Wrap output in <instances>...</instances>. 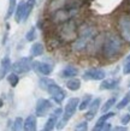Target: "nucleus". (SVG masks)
<instances>
[{
	"mask_svg": "<svg viewBox=\"0 0 130 131\" xmlns=\"http://www.w3.org/2000/svg\"><path fill=\"white\" fill-rule=\"evenodd\" d=\"M121 123L122 125H128L130 123V113H125L121 117Z\"/></svg>",
	"mask_w": 130,
	"mask_h": 131,
	"instance_id": "nucleus-33",
	"label": "nucleus"
},
{
	"mask_svg": "<svg viewBox=\"0 0 130 131\" xmlns=\"http://www.w3.org/2000/svg\"><path fill=\"white\" fill-rule=\"evenodd\" d=\"M66 88L71 91H77L81 88V80L76 77H71L70 80L66 82Z\"/></svg>",
	"mask_w": 130,
	"mask_h": 131,
	"instance_id": "nucleus-22",
	"label": "nucleus"
},
{
	"mask_svg": "<svg viewBox=\"0 0 130 131\" xmlns=\"http://www.w3.org/2000/svg\"><path fill=\"white\" fill-rule=\"evenodd\" d=\"M36 125H37V120H36V115H28L27 119L24 120L23 129L25 131H35Z\"/></svg>",
	"mask_w": 130,
	"mask_h": 131,
	"instance_id": "nucleus-18",
	"label": "nucleus"
},
{
	"mask_svg": "<svg viewBox=\"0 0 130 131\" xmlns=\"http://www.w3.org/2000/svg\"><path fill=\"white\" fill-rule=\"evenodd\" d=\"M11 65H12L11 60H10V58L7 56L1 59V63H0V81L6 77L8 71L11 70Z\"/></svg>",
	"mask_w": 130,
	"mask_h": 131,
	"instance_id": "nucleus-16",
	"label": "nucleus"
},
{
	"mask_svg": "<svg viewBox=\"0 0 130 131\" xmlns=\"http://www.w3.org/2000/svg\"><path fill=\"white\" fill-rule=\"evenodd\" d=\"M7 81H8V83H10V85L12 88H15L18 84V82H19V77H18V75H17L16 72L12 71L10 75H7Z\"/></svg>",
	"mask_w": 130,
	"mask_h": 131,
	"instance_id": "nucleus-28",
	"label": "nucleus"
},
{
	"mask_svg": "<svg viewBox=\"0 0 130 131\" xmlns=\"http://www.w3.org/2000/svg\"><path fill=\"white\" fill-rule=\"evenodd\" d=\"M129 103H130V91L126 93L125 95L123 96L122 100H121L118 103H116V108H117V110H123V108H125L126 106H129Z\"/></svg>",
	"mask_w": 130,
	"mask_h": 131,
	"instance_id": "nucleus-25",
	"label": "nucleus"
},
{
	"mask_svg": "<svg viewBox=\"0 0 130 131\" xmlns=\"http://www.w3.org/2000/svg\"><path fill=\"white\" fill-rule=\"evenodd\" d=\"M46 91L51 95L52 99L54 100V102H57L58 105H60V103L65 100V97H66L65 90H64L60 85H58V84L55 83L54 81H53L52 83L48 84V87L46 88Z\"/></svg>",
	"mask_w": 130,
	"mask_h": 131,
	"instance_id": "nucleus-8",
	"label": "nucleus"
},
{
	"mask_svg": "<svg viewBox=\"0 0 130 131\" xmlns=\"http://www.w3.org/2000/svg\"><path fill=\"white\" fill-rule=\"evenodd\" d=\"M96 37V28L92 24H83L81 28H78V32L76 39L72 42V51L74 52H83L89 47V45L95 40Z\"/></svg>",
	"mask_w": 130,
	"mask_h": 131,
	"instance_id": "nucleus-2",
	"label": "nucleus"
},
{
	"mask_svg": "<svg viewBox=\"0 0 130 131\" xmlns=\"http://www.w3.org/2000/svg\"><path fill=\"white\" fill-rule=\"evenodd\" d=\"M116 27L118 30V35L123 41L130 43V13L121 12L116 19Z\"/></svg>",
	"mask_w": 130,
	"mask_h": 131,
	"instance_id": "nucleus-5",
	"label": "nucleus"
},
{
	"mask_svg": "<svg viewBox=\"0 0 130 131\" xmlns=\"http://www.w3.org/2000/svg\"><path fill=\"white\" fill-rule=\"evenodd\" d=\"M43 52H45V47H43V45L41 43V42H35V43H33L32 48H30V54H32V57L42 56Z\"/></svg>",
	"mask_w": 130,
	"mask_h": 131,
	"instance_id": "nucleus-21",
	"label": "nucleus"
},
{
	"mask_svg": "<svg viewBox=\"0 0 130 131\" xmlns=\"http://www.w3.org/2000/svg\"><path fill=\"white\" fill-rule=\"evenodd\" d=\"M16 6H17V0H10L8 1V8H7V12H6V16H5V19H8L15 13Z\"/></svg>",
	"mask_w": 130,
	"mask_h": 131,
	"instance_id": "nucleus-27",
	"label": "nucleus"
},
{
	"mask_svg": "<svg viewBox=\"0 0 130 131\" xmlns=\"http://www.w3.org/2000/svg\"><path fill=\"white\" fill-rule=\"evenodd\" d=\"M116 103H117V96H112L110 99H107L106 101H105V103L101 106V112H103V113L108 112L113 106H116Z\"/></svg>",
	"mask_w": 130,
	"mask_h": 131,
	"instance_id": "nucleus-24",
	"label": "nucleus"
},
{
	"mask_svg": "<svg viewBox=\"0 0 130 131\" xmlns=\"http://www.w3.org/2000/svg\"><path fill=\"white\" fill-rule=\"evenodd\" d=\"M112 129V126H111V124L110 123H105L104 124V126H103V129H101V131H106V130H111Z\"/></svg>",
	"mask_w": 130,
	"mask_h": 131,
	"instance_id": "nucleus-35",
	"label": "nucleus"
},
{
	"mask_svg": "<svg viewBox=\"0 0 130 131\" xmlns=\"http://www.w3.org/2000/svg\"><path fill=\"white\" fill-rule=\"evenodd\" d=\"M78 69L76 68V66H72V65H69L66 68H64L60 72V76L63 77V78H71V77H76V76L78 75Z\"/></svg>",
	"mask_w": 130,
	"mask_h": 131,
	"instance_id": "nucleus-19",
	"label": "nucleus"
},
{
	"mask_svg": "<svg viewBox=\"0 0 130 131\" xmlns=\"http://www.w3.org/2000/svg\"><path fill=\"white\" fill-rule=\"evenodd\" d=\"M32 69L36 70L43 76H49L53 71V66L48 63H43V61H33Z\"/></svg>",
	"mask_w": 130,
	"mask_h": 131,
	"instance_id": "nucleus-14",
	"label": "nucleus"
},
{
	"mask_svg": "<svg viewBox=\"0 0 130 131\" xmlns=\"http://www.w3.org/2000/svg\"><path fill=\"white\" fill-rule=\"evenodd\" d=\"M35 3L36 0H28V1H25V8H24V13H23V22H25V20L29 18V16H30V13H32L33 8H34V6H35Z\"/></svg>",
	"mask_w": 130,
	"mask_h": 131,
	"instance_id": "nucleus-23",
	"label": "nucleus"
},
{
	"mask_svg": "<svg viewBox=\"0 0 130 131\" xmlns=\"http://www.w3.org/2000/svg\"><path fill=\"white\" fill-rule=\"evenodd\" d=\"M84 0H49L47 5V11L51 12L59 8H82Z\"/></svg>",
	"mask_w": 130,
	"mask_h": 131,
	"instance_id": "nucleus-7",
	"label": "nucleus"
},
{
	"mask_svg": "<svg viewBox=\"0 0 130 131\" xmlns=\"http://www.w3.org/2000/svg\"><path fill=\"white\" fill-rule=\"evenodd\" d=\"M129 105H130V103H129ZM129 113H130V106H129Z\"/></svg>",
	"mask_w": 130,
	"mask_h": 131,
	"instance_id": "nucleus-39",
	"label": "nucleus"
},
{
	"mask_svg": "<svg viewBox=\"0 0 130 131\" xmlns=\"http://www.w3.org/2000/svg\"><path fill=\"white\" fill-rule=\"evenodd\" d=\"M53 108V105L49 100L47 99H39L36 102L35 107V113L37 117H46V115L51 112V110Z\"/></svg>",
	"mask_w": 130,
	"mask_h": 131,
	"instance_id": "nucleus-11",
	"label": "nucleus"
},
{
	"mask_svg": "<svg viewBox=\"0 0 130 131\" xmlns=\"http://www.w3.org/2000/svg\"><path fill=\"white\" fill-rule=\"evenodd\" d=\"M92 100H93V96L89 95V94H87V95L82 99V101L78 103L79 111H86L87 108H88V106H89V103L92 102Z\"/></svg>",
	"mask_w": 130,
	"mask_h": 131,
	"instance_id": "nucleus-26",
	"label": "nucleus"
},
{
	"mask_svg": "<svg viewBox=\"0 0 130 131\" xmlns=\"http://www.w3.org/2000/svg\"><path fill=\"white\" fill-rule=\"evenodd\" d=\"M23 124H24V120L21 118V117H17L15 122H13V126H12V130H22L23 129Z\"/></svg>",
	"mask_w": 130,
	"mask_h": 131,
	"instance_id": "nucleus-29",
	"label": "nucleus"
},
{
	"mask_svg": "<svg viewBox=\"0 0 130 131\" xmlns=\"http://www.w3.org/2000/svg\"><path fill=\"white\" fill-rule=\"evenodd\" d=\"M24 8H25V1L22 0L19 4L16 6V10H15V20H16L17 23H21L22 19H23Z\"/></svg>",
	"mask_w": 130,
	"mask_h": 131,
	"instance_id": "nucleus-20",
	"label": "nucleus"
},
{
	"mask_svg": "<svg viewBox=\"0 0 130 131\" xmlns=\"http://www.w3.org/2000/svg\"><path fill=\"white\" fill-rule=\"evenodd\" d=\"M3 105H4V102H3V100H1V99H0V108H1V107H3Z\"/></svg>",
	"mask_w": 130,
	"mask_h": 131,
	"instance_id": "nucleus-38",
	"label": "nucleus"
},
{
	"mask_svg": "<svg viewBox=\"0 0 130 131\" xmlns=\"http://www.w3.org/2000/svg\"><path fill=\"white\" fill-rule=\"evenodd\" d=\"M113 130L114 131H126V130H128V127H126L125 125H123V126H116V127H113Z\"/></svg>",
	"mask_w": 130,
	"mask_h": 131,
	"instance_id": "nucleus-36",
	"label": "nucleus"
},
{
	"mask_svg": "<svg viewBox=\"0 0 130 131\" xmlns=\"http://www.w3.org/2000/svg\"><path fill=\"white\" fill-rule=\"evenodd\" d=\"M32 64L33 60L29 57H23L19 60H17L11 65V70L13 72H16L17 75L19 73H27L32 70Z\"/></svg>",
	"mask_w": 130,
	"mask_h": 131,
	"instance_id": "nucleus-9",
	"label": "nucleus"
},
{
	"mask_svg": "<svg viewBox=\"0 0 130 131\" xmlns=\"http://www.w3.org/2000/svg\"><path fill=\"white\" fill-rule=\"evenodd\" d=\"M79 11L81 8H59L51 12V20L54 24H62L75 18L79 13Z\"/></svg>",
	"mask_w": 130,
	"mask_h": 131,
	"instance_id": "nucleus-6",
	"label": "nucleus"
},
{
	"mask_svg": "<svg viewBox=\"0 0 130 131\" xmlns=\"http://www.w3.org/2000/svg\"><path fill=\"white\" fill-rule=\"evenodd\" d=\"M126 61H130V54H129V56H128V57H126V58H125V63H126Z\"/></svg>",
	"mask_w": 130,
	"mask_h": 131,
	"instance_id": "nucleus-37",
	"label": "nucleus"
},
{
	"mask_svg": "<svg viewBox=\"0 0 130 131\" xmlns=\"http://www.w3.org/2000/svg\"><path fill=\"white\" fill-rule=\"evenodd\" d=\"M52 82H53V81L49 80L48 77H42V78L40 80V82H39L40 88H41V89H43V90H46V88L48 87V84L52 83Z\"/></svg>",
	"mask_w": 130,
	"mask_h": 131,
	"instance_id": "nucleus-31",
	"label": "nucleus"
},
{
	"mask_svg": "<svg viewBox=\"0 0 130 131\" xmlns=\"http://www.w3.org/2000/svg\"><path fill=\"white\" fill-rule=\"evenodd\" d=\"M123 73L124 75H130V61H126L124 68H123Z\"/></svg>",
	"mask_w": 130,
	"mask_h": 131,
	"instance_id": "nucleus-34",
	"label": "nucleus"
},
{
	"mask_svg": "<svg viewBox=\"0 0 130 131\" xmlns=\"http://www.w3.org/2000/svg\"><path fill=\"white\" fill-rule=\"evenodd\" d=\"M129 13H130V12H129Z\"/></svg>",
	"mask_w": 130,
	"mask_h": 131,
	"instance_id": "nucleus-40",
	"label": "nucleus"
},
{
	"mask_svg": "<svg viewBox=\"0 0 130 131\" xmlns=\"http://www.w3.org/2000/svg\"><path fill=\"white\" fill-rule=\"evenodd\" d=\"M25 39H27V41H29V42H32V41L35 40L36 39V28L35 27L30 28V30L25 34Z\"/></svg>",
	"mask_w": 130,
	"mask_h": 131,
	"instance_id": "nucleus-30",
	"label": "nucleus"
},
{
	"mask_svg": "<svg viewBox=\"0 0 130 131\" xmlns=\"http://www.w3.org/2000/svg\"><path fill=\"white\" fill-rule=\"evenodd\" d=\"M75 130L76 131H82V130H88V120H82V122H79L77 125L75 126Z\"/></svg>",
	"mask_w": 130,
	"mask_h": 131,
	"instance_id": "nucleus-32",
	"label": "nucleus"
},
{
	"mask_svg": "<svg viewBox=\"0 0 130 131\" xmlns=\"http://www.w3.org/2000/svg\"><path fill=\"white\" fill-rule=\"evenodd\" d=\"M106 77V71L100 68H92L83 72L82 78L84 81H101Z\"/></svg>",
	"mask_w": 130,
	"mask_h": 131,
	"instance_id": "nucleus-10",
	"label": "nucleus"
},
{
	"mask_svg": "<svg viewBox=\"0 0 130 131\" xmlns=\"http://www.w3.org/2000/svg\"><path fill=\"white\" fill-rule=\"evenodd\" d=\"M77 32H78V27H77L75 19L72 18V19L60 24V28L58 29V39L60 41H65V42L74 41L77 36Z\"/></svg>",
	"mask_w": 130,
	"mask_h": 131,
	"instance_id": "nucleus-4",
	"label": "nucleus"
},
{
	"mask_svg": "<svg viewBox=\"0 0 130 131\" xmlns=\"http://www.w3.org/2000/svg\"><path fill=\"white\" fill-rule=\"evenodd\" d=\"M100 106H101V99H100V97H95V99L92 100V102L89 103V106L87 108L86 115H84L86 120H88V122H89V120H93V118L96 115L98 111L100 110Z\"/></svg>",
	"mask_w": 130,
	"mask_h": 131,
	"instance_id": "nucleus-13",
	"label": "nucleus"
},
{
	"mask_svg": "<svg viewBox=\"0 0 130 131\" xmlns=\"http://www.w3.org/2000/svg\"><path fill=\"white\" fill-rule=\"evenodd\" d=\"M114 117V113L113 112H105L100 118H99L98 120H96V123H95V125H94V127H93V130L94 131H100L101 129H103V126H104V124L106 123L108 119H111V118H113Z\"/></svg>",
	"mask_w": 130,
	"mask_h": 131,
	"instance_id": "nucleus-17",
	"label": "nucleus"
},
{
	"mask_svg": "<svg viewBox=\"0 0 130 131\" xmlns=\"http://www.w3.org/2000/svg\"><path fill=\"white\" fill-rule=\"evenodd\" d=\"M119 83H121V78H104L101 80V83L99 85L100 90H113L116 88H118Z\"/></svg>",
	"mask_w": 130,
	"mask_h": 131,
	"instance_id": "nucleus-15",
	"label": "nucleus"
},
{
	"mask_svg": "<svg viewBox=\"0 0 130 131\" xmlns=\"http://www.w3.org/2000/svg\"><path fill=\"white\" fill-rule=\"evenodd\" d=\"M123 51V40L122 37L114 32H108L103 40L100 52L104 59L113 60L121 56Z\"/></svg>",
	"mask_w": 130,
	"mask_h": 131,
	"instance_id": "nucleus-1",
	"label": "nucleus"
},
{
	"mask_svg": "<svg viewBox=\"0 0 130 131\" xmlns=\"http://www.w3.org/2000/svg\"><path fill=\"white\" fill-rule=\"evenodd\" d=\"M62 114H63V110H62L60 107L53 110L52 114L49 115V118H48L47 122H46V123H45V125H43V131H52V130H54V127L57 126V123H58L59 118L62 117Z\"/></svg>",
	"mask_w": 130,
	"mask_h": 131,
	"instance_id": "nucleus-12",
	"label": "nucleus"
},
{
	"mask_svg": "<svg viewBox=\"0 0 130 131\" xmlns=\"http://www.w3.org/2000/svg\"><path fill=\"white\" fill-rule=\"evenodd\" d=\"M78 103H79V100L77 99V97H71V99L67 100L66 105H65V107H64L63 114H62V117L59 118L58 123H57V126H55L58 130H62L63 127H65L67 122L75 115L76 111L78 110Z\"/></svg>",
	"mask_w": 130,
	"mask_h": 131,
	"instance_id": "nucleus-3",
	"label": "nucleus"
}]
</instances>
